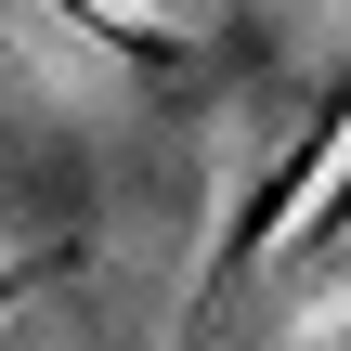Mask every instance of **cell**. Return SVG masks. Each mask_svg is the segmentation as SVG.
Here are the masks:
<instances>
[{"mask_svg": "<svg viewBox=\"0 0 351 351\" xmlns=\"http://www.w3.org/2000/svg\"><path fill=\"white\" fill-rule=\"evenodd\" d=\"M339 234H351V169H339V182H313V208H300V234H287V287H313Z\"/></svg>", "mask_w": 351, "mask_h": 351, "instance_id": "2", "label": "cell"}, {"mask_svg": "<svg viewBox=\"0 0 351 351\" xmlns=\"http://www.w3.org/2000/svg\"><path fill=\"white\" fill-rule=\"evenodd\" d=\"M52 26H78V39H104V52H130V65H182V39L169 26H143L130 0H39Z\"/></svg>", "mask_w": 351, "mask_h": 351, "instance_id": "1", "label": "cell"}, {"mask_svg": "<svg viewBox=\"0 0 351 351\" xmlns=\"http://www.w3.org/2000/svg\"><path fill=\"white\" fill-rule=\"evenodd\" d=\"M52 274H65V247H39V261H13V274H0V313H13L26 287H52Z\"/></svg>", "mask_w": 351, "mask_h": 351, "instance_id": "3", "label": "cell"}, {"mask_svg": "<svg viewBox=\"0 0 351 351\" xmlns=\"http://www.w3.org/2000/svg\"><path fill=\"white\" fill-rule=\"evenodd\" d=\"M339 274H351V234H339V247H326V274H313V287H339Z\"/></svg>", "mask_w": 351, "mask_h": 351, "instance_id": "4", "label": "cell"}]
</instances>
